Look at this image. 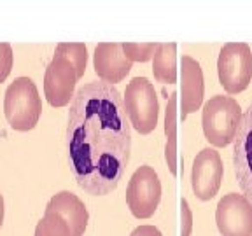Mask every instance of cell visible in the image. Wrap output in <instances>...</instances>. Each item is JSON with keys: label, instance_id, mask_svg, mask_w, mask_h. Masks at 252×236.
<instances>
[{"label": "cell", "instance_id": "cell-13", "mask_svg": "<svg viewBox=\"0 0 252 236\" xmlns=\"http://www.w3.org/2000/svg\"><path fill=\"white\" fill-rule=\"evenodd\" d=\"M46 212L58 213L68 226L72 236H84V231L90 222V213L84 201L70 191H60L47 201Z\"/></svg>", "mask_w": 252, "mask_h": 236}, {"label": "cell", "instance_id": "cell-3", "mask_svg": "<svg viewBox=\"0 0 252 236\" xmlns=\"http://www.w3.org/2000/svg\"><path fill=\"white\" fill-rule=\"evenodd\" d=\"M4 114L9 126L16 131H30L42 114L39 89L30 77H16L4 96Z\"/></svg>", "mask_w": 252, "mask_h": 236}, {"label": "cell", "instance_id": "cell-4", "mask_svg": "<svg viewBox=\"0 0 252 236\" xmlns=\"http://www.w3.org/2000/svg\"><path fill=\"white\" fill-rule=\"evenodd\" d=\"M125 107L130 124L140 135L156 130L159 118V100L154 84L147 77H133L125 89Z\"/></svg>", "mask_w": 252, "mask_h": 236}, {"label": "cell", "instance_id": "cell-17", "mask_svg": "<svg viewBox=\"0 0 252 236\" xmlns=\"http://www.w3.org/2000/svg\"><path fill=\"white\" fill-rule=\"evenodd\" d=\"M60 53L67 56L72 63H74V67L77 68V74L79 79L83 77L84 72H86V63H88V49L83 42H62L56 46Z\"/></svg>", "mask_w": 252, "mask_h": 236}, {"label": "cell", "instance_id": "cell-14", "mask_svg": "<svg viewBox=\"0 0 252 236\" xmlns=\"http://www.w3.org/2000/svg\"><path fill=\"white\" fill-rule=\"evenodd\" d=\"M153 74L154 79L161 84L177 83V44L161 42L158 44L153 56Z\"/></svg>", "mask_w": 252, "mask_h": 236}, {"label": "cell", "instance_id": "cell-1", "mask_svg": "<svg viewBox=\"0 0 252 236\" xmlns=\"http://www.w3.org/2000/svg\"><path fill=\"white\" fill-rule=\"evenodd\" d=\"M65 144L70 172L84 193L105 196L118 187L131 156V124L118 88L93 81L75 91Z\"/></svg>", "mask_w": 252, "mask_h": 236}, {"label": "cell", "instance_id": "cell-12", "mask_svg": "<svg viewBox=\"0 0 252 236\" xmlns=\"http://www.w3.org/2000/svg\"><path fill=\"white\" fill-rule=\"evenodd\" d=\"M181 74H182L181 103H182V121H184L189 114L196 112L201 107V103H203L205 81H203L201 65L188 55L182 56Z\"/></svg>", "mask_w": 252, "mask_h": 236}, {"label": "cell", "instance_id": "cell-11", "mask_svg": "<svg viewBox=\"0 0 252 236\" xmlns=\"http://www.w3.org/2000/svg\"><path fill=\"white\" fill-rule=\"evenodd\" d=\"M93 68L100 81L114 86L130 74L133 61L126 58L123 42H100L94 47Z\"/></svg>", "mask_w": 252, "mask_h": 236}, {"label": "cell", "instance_id": "cell-9", "mask_svg": "<svg viewBox=\"0 0 252 236\" xmlns=\"http://www.w3.org/2000/svg\"><path fill=\"white\" fill-rule=\"evenodd\" d=\"M224 175V165L216 149H201L191 168V187L200 201H210L217 194Z\"/></svg>", "mask_w": 252, "mask_h": 236}, {"label": "cell", "instance_id": "cell-16", "mask_svg": "<svg viewBox=\"0 0 252 236\" xmlns=\"http://www.w3.org/2000/svg\"><path fill=\"white\" fill-rule=\"evenodd\" d=\"M35 236H72V231L58 213L44 212V217L35 226Z\"/></svg>", "mask_w": 252, "mask_h": 236}, {"label": "cell", "instance_id": "cell-5", "mask_svg": "<svg viewBox=\"0 0 252 236\" xmlns=\"http://www.w3.org/2000/svg\"><path fill=\"white\" fill-rule=\"evenodd\" d=\"M219 84L228 94H238L252 81V53L245 42H228L220 47L217 58Z\"/></svg>", "mask_w": 252, "mask_h": 236}, {"label": "cell", "instance_id": "cell-19", "mask_svg": "<svg viewBox=\"0 0 252 236\" xmlns=\"http://www.w3.org/2000/svg\"><path fill=\"white\" fill-rule=\"evenodd\" d=\"M12 59H14V55H12L11 44L0 42V84L4 83L7 75L11 74Z\"/></svg>", "mask_w": 252, "mask_h": 236}, {"label": "cell", "instance_id": "cell-10", "mask_svg": "<svg viewBox=\"0 0 252 236\" xmlns=\"http://www.w3.org/2000/svg\"><path fill=\"white\" fill-rule=\"evenodd\" d=\"M233 168L242 194L252 201V103L244 110L233 142Z\"/></svg>", "mask_w": 252, "mask_h": 236}, {"label": "cell", "instance_id": "cell-2", "mask_svg": "<svg viewBox=\"0 0 252 236\" xmlns=\"http://www.w3.org/2000/svg\"><path fill=\"white\" fill-rule=\"evenodd\" d=\"M242 116L244 110L233 96L214 94L203 105L201 112V126L207 142L214 147H226L233 144Z\"/></svg>", "mask_w": 252, "mask_h": 236}, {"label": "cell", "instance_id": "cell-6", "mask_svg": "<svg viewBox=\"0 0 252 236\" xmlns=\"http://www.w3.org/2000/svg\"><path fill=\"white\" fill-rule=\"evenodd\" d=\"M161 201V180L156 170L142 165L133 172L126 187V205L137 219H151Z\"/></svg>", "mask_w": 252, "mask_h": 236}, {"label": "cell", "instance_id": "cell-7", "mask_svg": "<svg viewBox=\"0 0 252 236\" xmlns=\"http://www.w3.org/2000/svg\"><path fill=\"white\" fill-rule=\"evenodd\" d=\"M77 81L79 74L74 63L56 49L44 75V94L47 103L51 107L70 105L75 96L74 89Z\"/></svg>", "mask_w": 252, "mask_h": 236}, {"label": "cell", "instance_id": "cell-15", "mask_svg": "<svg viewBox=\"0 0 252 236\" xmlns=\"http://www.w3.org/2000/svg\"><path fill=\"white\" fill-rule=\"evenodd\" d=\"M177 98L179 93L173 91L170 94L168 102H166L165 109V137H166V146H165V159L168 170L173 177H177Z\"/></svg>", "mask_w": 252, "mask_h": 236}, {"label": "cell", "instance_id": "cell-8", "mask_svg": "<svg viewBox=\"0 0 252 236\" xmlns=\"http://www.w3.org/2000/svg\"><path fill=\"white\" fill-rule=\"evenodd\" d=\"M216 224L220 236H252V201L245 194H224L217 203Z\"/></svg>", "mask_w": 252, "mask_h": 236}, {"label": "cell", "instance_id": "cell-20", "mask_svg": "<svg viewBox=\"0 0 252 236\" xmlns=\"http://www.w3.org/2000/svg\"><path fill=\"white\" fill-rule=\"evenodd\" d=\"M181 215H182V235L181 236H191L193 233V212L189 208L188 200L182 198L181 201Z\"/></svg>", "mask_w": 252, "mask_h": 236}, {"label": "cell", "instance_id": "cell-21", "mask_svg": "<svg viewBox=\"0 0 252 236\" xmlns=\"http://www.w3.org/2000/svg\"><path fill=\"white\" fill-rule=\"evenodd\" d=\"M130 236H163V235L158 228L146 224V226H138V228H135Z\"/></svg>", "mask_w": 252, "mask_h": 236}, {"label": "cell", "instance_id": "cell-22", "mask_svg": "<svg viewBox=\"0 0 252 236\" xmlns=\"http://www.w3.org/2000/svg\"><path fill=\"white\" fill-rule=\"evenodd\" d=\"M4 224V196L0 193V228Z\"/></svg>", "mask_w": 252, "mask_h": 236}, {"label": "cell", "instance_id": "cell-18", "mask_svg": "<svg viewBox=\"0 0 252 236\" xmlns=\"http://www.w3.org/2000/svg\"><path fill=\"white\" fill-rule=\"evenodd\" d=\"M156 47H158L156 42H123V49H125L126 58L133 63L135 61L146 63L149 59H153Z\"/></svg>", "mask_w": 252, "mask_h": 236}]
</instances>
